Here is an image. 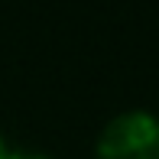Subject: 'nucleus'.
<instances>
[{
	"label": "nucleus",
	"mask_w": 159,
	"mask_h": 159,
	"mask_svg": "<svg viewBox=\"0 0 159 159\" xmlns=\"http://www.w3.org/2000/svg\"><path fill=\"white\" fill-rule=\"evenodd\" d=\"M94 159H159V117L149 111H124L98 133Z\"/></svg>",
	"instance_id": "obj_1"
},
{
	"label": "nucleus",
	"mask_w": 159,
	"mask_h": 159,
	"mask_svg": "<svg viewBox=\"0 0 159 159\" xmlns=\"http://www.w3.org/2000/svg\"><path fill=\"white\" fill-rule=\"evenodd\" d=\"M10 159H49L42 153H26V149H20V153H10Z\"/></svg>",
	"instance_id": "obj_2"
},
{
	"label": "nucleus",
	"mask_w": 159,
	"mask_h": 159,
	"mask_svg": "<svg viewBox=\"0 0 159 159\" xmlns=\"http://www.w3.org/2000/svg\"><path fill=\"white\" fill-rule=\"evenodd\" d=\"M0 159H10V146H7L3 136H0Z\"/></svg>",
	"instance_id": "obj_3"
}]
</instances>
